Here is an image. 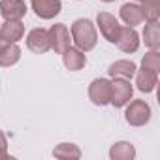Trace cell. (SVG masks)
Returning a JSON list of instances; mask_svg holds the SVG:
<instances>
[{"instance_id":"obj_1","label":"cell","mask_w":160,"mask_h":160,"mask_svg":"<svg viewBox=\"0 0 160 160\" xmlns=\"http://www.w3.org/2000/svg\"><path fill=\"white\" fill-rule=\"evenodd\" d=\"M72 40L77 49H81L83 53L92 51L98 43V32L96 27L92 25L91 19H77L72 25Z\"/></svg>"},{"instance_id":"obj_4","label":"cell","mask_w":160,"mask_h":160,"mask_svg":"<svg viewBox=\"0 0 160 160\" xmlns=\"http://www.w3.org/2000/svg\"><path fill=\"white\" fill-rule=\"evenodd\" d=\"M96 25L100 28V34L109 42V43H115L119 40V32H121V25L117 21L115 15H111L109 12H100L96 15Z\"/></svg>"},{"instance_id":"obj_23","label":"cell","mask_w":160,"mask_h":160,"mask_svg":"<svg viewBox=\"0 0 160 160\" xmlns=\"http://www.w3.org/2000/svg\"><path fill=\"white\" fill-rule=\"evenodd\" d=\"M4 45H8V42L4 40V36H2V32H0V49H2Z\"/></svg>"},{"instance_id":"obj_14","label":"cell","mask_w":160,"mask_h":160,"mask_svg":"<svg viewBox=\"0 0 160 160\" xmlns=\"http://www.w3.org/2000/svg\"><path fill=\"white\" fill-rule=\"evenodd\" d=\"M0 32H2V36L8 43H17L25 36V25L21 21H6L2 25V28H0Z\"/></svg>"},{"instance_id":"obj_15","label":"cell","mask_w":160,"mask_h":160,"mask_svg":"<svg viewBox=\"0 0 160 160\" xmlns=\"http://www.w3.org/2000/svg\"><path fill=\"white\" fill-rule=\"evenodd\" d=\"M136 64L132 60H115L111 66H109V75L111 77H121V79H132L134 73H136Z\"/></svg>"},{"instance_id":"obj_5","label":"cell","mask_w":160,"mask_h":160,"mask_svg":"<svg viewBox=\"0 0 160 160\" xmlns=\"http://www.w3.org/2000/svg\"><path fill=\"white\" fill-rule=\"evenodd\" d=\"M89 98L94 106H108L111 98V81L106 77H98L89 85Z\"/></svg>"},{"instance_id":"obj_20","label":"cell","mask_w":160,"mask_h":160,"mask_svg":"<svg viewBox=\"0 0 160 160\" xmlns=\"http://www.w3.org/2000/svg\"><path fill=\"white\" fill-rule=\"evenodd\" d=\"M141 68H147V70H152V72H158L160 70V53H158V49H151L143 57Z\"/></svg>"},{"instance_id":"obj_16","label":"cell","mask_w":160,"mask_h":160,"mask_svg":"<svg viewBox=\"0 0 160 160\" xmlns=\"http://www.w3.org/2000/svg\"><path fill=\"white\" fill-rule=\"evenodd\" d=\"M136 156V147L130 141H117L109 149L111 160H132Z\"/></svg>"},{"instance_id":"obj_17","label":"cell","mask_w":160,"mask_h":160,"mask_svg":"<svg viewBox=\"0 0 160 160\" xmlns=\"http://www.w3.org/2000/svg\"><path fill=\"white\" fill-rule=\"evenodd\" d=\"M19 58H21V47L17 43H8L0 49V66L2 68H10L17 64Z\"/></svg>"},{"instance_id":"obj_21","label":"cell","mask_w":160,"mask_h":160,"mask_svg":"<svg viewBox=\"0 0 160 160\" xmlns=\"http://www.w3.org/2000/svg\"><path fill=\"white\" fill-rule=\"evenodd\" d=\"M141 8H143L145 23H149V21H158V13H160V10H158V2H143Z\"/></svg>"},{"instance_id":"obj_19","label":"cell","mask_w":160,"mask_h":160,"mask_svg":"<svg viewBox=\"0 0 160 160\" xmlns=\"http://www.w3.org/2000/svg\"><path fill=\"white\" fill-rule=\"evenodd\" d=\"M53 156L57 158H81V149H79L75 143H58L53 149Z\"/></svg>"},{"instance_id":"obj_12","label":"cell","mask_w":160,"mask_h":160,"mask_svg":"<svg viewBox=\"0 0 160 160\" xmlns=\"http://www.w3.org/2000/svg\"><path fill=\"white\" fill-rule=\"evenodd\" d=\"M136 85L141 92H152L156 83H158V72H152V70H147V68H141V70H136Z\"/></svg>"},{"instance_id":"obj_25","label":"cell","mask_w":160,"mask_h":160,"mask_svg":"<svg viewBox=\"0 0 160 160\" xmlns=\"http://www.w3.org/2000/svg\"><path fill=\"white\" fill-rule=\"evenodd\" d=\"M102 2H108L109 4V2H115V0H102Z\"/></svg>"},{"instance_id":"obj_2","label":"cell","mask_w":160,"mask_h":160,"mask_svg":"<svg viewBox=\"0 0 160 160\" xmlns=\"http://www.w3.org/2000/svg\"><path fill=\"white\" fill-rule=\"evenodd\" d=\"M124 119L130 126H145L151 121V106L145 100H132L128 102Z\"/></svg>"},{"instance_id":"obj_22","label":"cell","mask_w":160,"mask_h":160,"mask_svg":"<svg viewBox=\"0 0 160 160\" xmlns=\"http://www.w3.org/2000/svg\"><path fill=\"white\" fill-rule=\"evenodd\" d=\"M8 158V139H6V134L0 130V160Z\"/></svg>"},{"instance_id":"obj_10","label":"cell","mask_w":160,"mask_h":160,"mask_svg":"<svg viewBox=\"0 0 160 160\" xmlns=\"http://www.w3.org/2000/svg\"><path fill=\"white\" fill-rule=\"evenodd\" d=\"M32 10L40 19H53L60 13V0H32Z\"/></svg>"},{"instance_id":"obj_6","label":"cell","mask_w":160,"mask_h":160,"mask_svg":"<svg viewBox=\"0 0 160 160\" xmlns=\"http://www.w3.org/2000/svg\"><path fill=\"white\" fill-rule=\"evenodd\" d=\"M47 34H49V45H51V49H53L55 53H60V55H62V53L70 47L72 38H70V30H68L66 25L57 23V25H53V27L47 30Z\"/></svg>"},{"instance_id":"obj_3","label":"cell","mask_w":160,"mask_h":160,"mask_svg":"<svg viewBox=\"0 0 160 160\" xmlns=\"http://www.w3.org/2000/svg\"><path fill=\"white\" fill-rule=\"evenodd\" d=\"M132 94H134V89L130 85V79L113 77V81H111V98H109L111 106L124 108L132 100Z\"/></svg>"},{"instance_id":"obj_18","label":"cell","mask_w":160,"mask_h":160,"mask_svg":"<svg viewBox=\"0 0 160 160\" xmlns=\"http://www.w3.org/2000/svg\"><path fill=\"white\" fill-rule=\"evenodd\" d=\"M143 42L149 49H158L160 47V27L158 21H149L143 30Z\"/></svg>"},{"instance_id":"obj_13","label":"cell","mask_w":160,"mask_h":160,"mask_svg":"<svg viewBox=\"0 0 160 160\" xmlns=\"http://www.w3.org/2000/svg\"><path fill=\"white\" fill-rule=\"evenodd\" d=\"M62 62L64 66L70 70V72H77V70H81L85 64H87V57L81 49H77V47H68L64 53H62Z\"/></svg>"},{"instance_id":"obj_7","label":"cell","mask_w":160,"mask_h":160,"mask_svg":"<svg viewBox=\"0 0 160 160\" xmlns=\"http://www.w3.org/2000/svg\"><path fill=\"white\" fill-rule=\"evenodd\" d=\"M27 47H28L32 53H36V55L47 53V51L51 49L47 30L42 28V27H40V28H32V30L28 32V36H27Z\"/></svg>"},{"instance_id":"obj_24","label":"cell","mask_w":160,"mask_h":160,"mask_svg":"<svg viewBox=\"0 0 160 160\" xmlns=\"http://www.w3.org/2000/svg\"><path fill=\"white\" fill-rule=\"evenodd\" d=\"M134 2H138V4H143V2H158V0H134Z\"/></svg>"},{"instance_id":"obj_9","label":"cell","mask_w":160,"mask_h":160,"mask_svg":"<svg viewBox=\"0 0 160 160\" xmlns=\"http://www.w3.org/2000/svg\"><path fill=\"white\" fill-rule=\"evenodd\" d=\"M115 43L122 53H136L139 47V34L136 32L134 27H121L119 40Z\"/></svg>"},{"instance_id":"obj_11","label":"cell","mask_w":160,"mask_h":160,"mask_svg":"<svg viewBox=\"0 0 160 160\" xmlns=\"http://www.w3.org/2000/svg\"><path fill=\"white\" fill-rule=\"evenodd\" d=\"M121 19H122L128 27L141 25V23L145 21L141 4H138V2H126V4H122V6H121Z\"/></svg>"},{"instance_id":"obj_8","label":"cell","mask_w":160,"mask_h":160,"mask_svg":"<svg viewBox=\"0 0 160 160\" xmlns=\"http://www.w3.org/2000/svg\"><path fill=\"white\" fill-rule=\"evenodd\" d=\"M0 15L6 21H21L27 15L25 0H2L0 2Z\"/></svg>"}]
</instances>
